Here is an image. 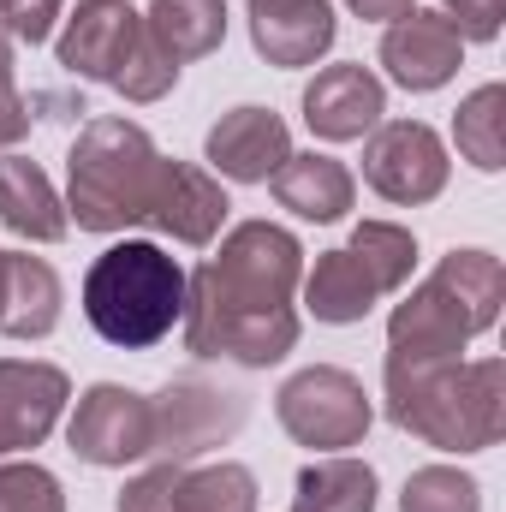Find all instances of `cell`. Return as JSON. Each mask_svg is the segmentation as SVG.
<instances>
[{
    "label": "cell",
    "instance_id": "4fadbf2b",
    "mask_svg": "<svg viewBox=\"0 0 506 512\" xmlns=\"http://www.w3.org/2000/svg\"><path fill=\"white\" fill-rule=\"evenodd\" d=\"M459 60H465V42H459V30L447 24V12L411 6V12L393 18L387 36H381V66H387V78H393L399 90H411V96L441 90V84L459 72Z\"/></svg>",
    "mask_w": 506,
    "mask_h": 512
},
{
    "label": "cell",
    "instance_id": "9a60e30c",
    "mask_svg": "<svg viewBox=\"0 0 506 512\" xmlns=\"http://www.w3.org/2000/svg\"><path fill=\"white\" fill-rule=\"evenodd\" d=\"M137 36H143V12H131V0H84L66 18L54 54H60V66L72 78L114 84L120 66H126V54L137 48Z\"/></svg>",
    "mask_w": 506,
    "mask_h": 512
},
{
    "label": "cell",
    "instance_id": "30bf717a",
    "mask_svg": "<svg viewBox=\"0 0 506 512\" xmlns=\"http://www.w3.org/2000/svg\"><path fill=\"white\" fill-rule=\"evenodd\" d=\"M66 441L84 465H102V471H120L131 459H149L155 453V411L143 393H131L120 382H96L72 423H66Z\"/></svg>",
    "mask_w": 506,
    "mask_h": 512
},
{
    "label": "cell",
    "instance_id": "277c9868",
    "mask_svg": "<svg viewBox=\"0 0 506 512\" xmlns=\"http://www.w3.org/2000/svg\"><path fill=\"white\" fill-rule=\"evenodd\" d=\"M387 417L441 453H483L506 429V364H417L387 370Z\"/></svg>",
    "mask_w": 506,
    "mask_h": 512
},
{
    "label": "cell",
    "instance_id": "2e32d148",
    "mask_svg": "<svg viewBox=\"0 0 506 512\" xmlns=\"http://www.w3.org/2000/svg\"><path fill=\"white\" fill-rule=\"evenodd\" d=\"M209 167L233 185H268L286 155H292V131L274 108H233L209 126V143H203Z\"/></svg>",
    "mask_w": 506,
    "mask_h": 512
},
{
    "label": "cell",
    "instance_id": "83f0119b",
    "mask_svg": "<svg viewBox=\"0 0 506 512\" xmlns=\"http://www.w3.org/2000/svg\"><path fill=\"white\" fill-rule=\"evenodd\" d=\"M60 12H66V0H0V30L12 36V42H48L54 36V24H60Z\"/></svg>",
    "mask_w": 506,
    "mask_h": 512
},
{
    "label": "cell",
    "instance_id": "603a6c76",
    "mask_svg": "<svg viewBox=\"0 0 506 512\" xmlns=\"http://www.w3.org/2000/svg\"><path fill=\"white\" fill-rule=\"evenodd\" d=\"M292 512H376V471L352 453L310 459L292 483Z\"/></svg>",
    "mask_w": 506,
    "mask_h": 512
},
{
    "label": "cell",
    "instance_id": "5bb4252c",
    "mask_svg": "<svg viewBox=\"0 0 506 512\" xmlns=\"http://www.w3.org/2000/svg\"><path fill=\"white\" fill-rule=\"evenodd\" d=\"M387 114V90L370 66L346 60V66H322L304 84V126L316 131L322 143H358L370 137Z\"/></svg>",
    "mask_w": 506,
    "mask_h": 512
},
{
    "label": "cell",
    "instance_id": "e0dca14e",
    "mask_svg": "<svg viewBox=\"0 0 506 512\" xmlns=\"http://www.w3.org/2000/svg\"><path fill=\"white\" fill-rule=\"evenodd\" d=\"M251 42L268 66H316L340 24H334V6L328 0H251Z\"/></svg>",
    "mask_w": 506,
    "mask_h": 512
},
{
    "label": "cell",
    "instance_id": "7402d4cb",
    "mask_svg": "<svg viewBox=\"0 0 506 512\" xmlns=\"http://www.w3.org/2000/svg\"><path fill=\"white\" fill-rule=\"evenodd\" d=\"M143 30L167 48V60H203L227 42V0H149Z\"/></svg>",
    "mask_w": 506,
    "mask_h": 512
},
{
    "label": "cell",
    "instance_id": "7a4b0ae2",
    "mask_svg": "<svg viewBox=\"0 0 506 512\" xmlns=\"http://www.w3.org/2000/svg\"><path fill=\"white\" fill-rule=\"evenodd\" d=\"M506 304V268L489 251H453L387 322V370L459 364V352L495 328Z\"/></svg>",
    "mask_w": 506,
    "mask_h": 512
},
{
    "label": "cell",
    "instance_id": "f1b7e54d",
    "mask_svg": "<svg viewBox=\"0 0 506 512\" xmlns=\"http://www.w3.org/2000/svg\"><path fill=\"white\" fill-rule=\"evenodd\" d=\"M30 102L18 96V84H12V36L0 30V149H12V143H24L30 137Z\"/></svg>",
    "mask_w": 506,
    "mask_h": 512
},
{
    "label": "cell",
    "instance_id": "484cf974",
    "mask_svg": "<svg viewBox=\"0 0 506 512\" xmlns=\"http://www.w3.org/2000/svg\"><path fill=\"white\" fill-rule=\"evenodd\" d=\"M173 84H179V60H167V48L143 30L137 48L126 54V66H120V78H114V90H120L126 102H161Z\"/></svg>",
    "mask_w": 506,
    "mask_h": 512
},
{
    "label": "cell",
    "instance_id": "d6986e66",
    "mask_svg": "<svg viewBox=\"0 0 506 512\" xmlns=\"http://www.w3.org/2000/svg\"><path fill=\"white\" fill-rule=\"evenodd\" d=\"M0 227L30 239V245H60L72 233L60 191L30 155H0Z\"/></svg>",
    "mask_w": 506,
    "mask_h": 512
},
{
    "label": "cell",
    "instance_id": "ffe728a7",
    "mask_svg": "<svg viewBox=\"0 0 506 512\" xmlns=\"http://www.w3.org/2000/svg\"><path fill=\"white\" fill-rule=\"evenodd\" d=\"M274 185V197H280V209H292L298 221H316V227H328V221H340L346 209H352V197H358V185H352V173L334 161V155H286V167L268 179Z\"/></svg>",
    "mask_w": 506,
    "mask_h": 512
},
{
    "label": "cell",
    "instance_id": "4dcf8cb0",
    "mask_svg": "<svg viewBox=\"0 0 506 512\" xmlns=\"http://www.w3.org/2000/svg\"><path fill=\"white\" fill-rule=\"evenodd\" d=\"M358 18H370V24H393V18H405L417 0H346Z\"/></svg>",
    "mask_w": 506,
    "mask_h": 512
},
{
    "label": "cell",
    "instance_id": "f546056e",
    "mask_svg": "<svg viewBox=\"0 0 506 512\" xmlns=\"http://www.w3.org/2000/svg\"><path fill=\"white\" fill-rule=\"evenodd\" d=\"M506 18V0H447V24L459 30V42H495Z\"/></svg>",
    "mask_w": 506,
    "mask_h": 512
},
{
    "label": "cell",
    "instance_id": "3957f363",
    "mask_svg": "<svg viewBox=\"0 0 506 512\" xmlns=\"http://www.w3.org/2000/svg\"><path fill=\"white\" fill-rule=\"evenodd\" d=\"M161 173H167V155L137 120H120V114L90 120L66 155V221H78L84 233L143 227L155 215Z\"/></svg>",
    "mask_w": 506,
    "mask_h": 512
},
{
    "label": "cell",
    "instance_id": "ac0fdd59",
    "mask_svg": "<svg viewBox=\"0 0 506 512\" xmlns=\"http://www.w3.org/2000/svg\"><path fill=\"white\" fill-rule=\"evenodd\" d=\"M227 209H233V203H227V191H221L215 173H203V167H191V161H167L149 227H161L173 245H191V251H197V245H215Z\"/></svg>",
    "mask_w": 506,
    "mask_h": 512
},
{
    "label": "cell",
    "instance_id": "52a82bcc",
    "mask_svg": "<svg viewBox=\"0 0 506 512\" xmlns=\"http://www.w3.org/2000/svg\"><path fill=\"white\" fill-rule=\"evenodd\" d=\"M274 417L280 429L310 447V453H340V447H358L370 435V393L352 370L340 364H316V370H298L292 382L274 393Z\"/></svg>",
    "mask_w": 506,
    "mask_h": 512
},
{
    "label": "cell",
    "instance_id": "7c38bea8",
    "mask_svg": "<svg viewBox=\"0 0 506 512\" xmlns=\"http://www.w3.org/2000/svg\"><path fill=\"white\" fill-rule=\"evenodd\" d=\"M66 399H72L66 370L36 364V358H0V459L42 447L54 435Z\"/></svg>",
    "mask_w": 506,
    "mask_h": 512
},
{
    "label": "cell",
    "instance_id": "d4e9b609",
    "mask_svg": "<svg viewBox=\"0 0 506 512\" xmlns=\"http://www.w3.org/2000/svg\"><path fill=\"white\" fill-rule=\"evenodd\" d=\"M399 512H483V489L459 465H423L405 477Z\"/></svg>",
    "mask_w": 506,
    "mask_h": 512
},
{
    "label": "cell",
    "instance_id": "6da1fadb",
    "mask_svg": "<svg viewBox=\"0 0 506 512\" xmlns=\"http://www.w3.org/2000/svg\"><path fill=\"white\" fill-rule=\"evenodd\" d=\"M304 280V251L274 221H239L221 251L191 274L185 292V352L268 370L298 346L292 292Z\"/></svg>",
    "mask_w": 506,
    "mask_h": 512
},
{
    "label": "cell",
    "instance_id": "1f68e13d",
    "mask_svg": "<svg viewBox=\"0 0 506 512\" xmlns=\"http://www.w3.org/2000/svg\"><path fill=\"white\" fill-rule=\"evenodd\" d=\"M0 304H6V251H0Z\"/></svg>",
    "mask_w": 506,
    "mask_h": 512
},
{
    "label": "cell",
    "instance_id": "cb8c5ba5",
    "mask_svg": "<svg viewBox=\"0 0 506 512\" xmlns=\"http://www.w3.org/2000/svg\"><path fill=\"white\" fill-rule=\"evenodd\" d=\"M453 143L459 155L477 167V173H501L506 167V90L501 84H483L459 102L453 114Z\"/></svg>",
    "mask_w": 506,
    "mask_h": 512
},
{
    "label": "cell",
    "instance_id": "8992f818",
    "mask_svg": "<svg viewBox=\"0 0 506 512\" xmlns=\"http://www.w3.org/2000/svg\"><path fill=\"white\" fill-rule=\"evenodd\" d=\"M417 268V239L399 221H364L340 251H322L310 280H304V304L316 322H364L387 292H399Z\"/></svg>",
    "mask_w": 506,
    "mask_h": 512
},
{
    "label": "cell",
    "instance_id": "ba28073f",
    "mask_svg": "<svg viewBox=\"0 0 506 512\" xmlns=\"http://www.w3.org/2000/svg\"><path fill=\"white\" fill-rule=\"evenodd\" d=\"M149 411H155V453L167 465H185V459L233 441L245 429V417H251L245 393H233L221 382H203V376H173L149 399Z\"/></svg>",
    "mask_w": 506,
    "mask_h": 512
},
{
    "label": "cell",
    "instance_id": "9c48e42d",
    "mask_svg": "<svg viewBox=\"0 0 506 512\" xmlns=\"http://www.w3.org/2000/svg\"><path fill=\"white\" fill-rule=\"evenodd\" d=\"M447 143L423 120H381L364 143V179L370 191L399 203V209H417V203H435L447 191Z\"/></svg>",
    "mask_w": 506,
    "mask_h": 512
},
{
    "label": "cell",
    "instance_id": "8fae6325",
    "mask_svg": "<svg viewBox=\"0 0 506 512\" xmlns=\"http://www.w3.org/2000/svg\"><path fill=\"white\" fill-rule=\"evenodd\" d=\"M120 512H256V477L245 465L221 459V465H155L143 477H131Z\"/></svg>",
    "mask_w": 506,
    "mask_h": 512
},
{
    "label": "cell",
    "instance_id": "4316f807",
    "mask_svg": "<svg viewBox=\"0 0 506 512\" xmlns=\"http://www.w3.org/2000/svg\"><path fill=\"white\" fill-rule=\"evenodd\" d=\"M0 512H66L60 495V477L42 471V465H24V459H0Z\"/></svg>",
    "mask_w": 506,
    "mask_h": 512
},
{
    "label": "cell",
    "instance_id": "44dd1931",
    "mask_svg": "<svg viewBox=\"0 0 506 512\" xmlns=\"http://www.w3.org/2000/svg\"><path fill=\"white\" fill-rule=\"evenodd\" d=\"M60 328V274L42 256L6 251V304H0V334L6 340H48Z\"/></svg>",
    "mask_w": 506,
    "mask_h": 512
},
{
    "label": "cell",
    "instance_id": "5b68a950",
    "mask_svg": "<svg viewBox=\"0 0 506 512\" xmlns=\"http://www.w3.org/2000/svg\"><path fill=\"white\" fill-rule=\"evenodd\" d=\"M185 292H191V274L161 245L120 239L84 274V316L108 346L149 352L185 322Z\"/></svg>",
    "mask_w": 506,
    "mask_h": 512
}]
</instances>
